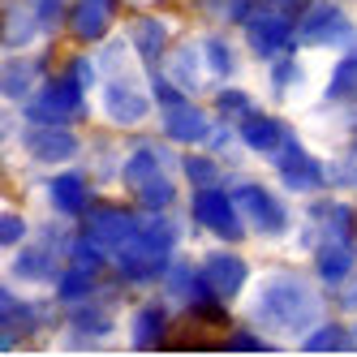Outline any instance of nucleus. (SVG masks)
<instances>
[{"instance_id":"1","label":"nucleus","mask_w":357,"mask_h":357,"mask_svg":"<svg viewBox=\"0 0 357 357\" xmlns=\"http://www.w3.org/2000/svg\"><path fill=\"white\" fill-rule=\"evenodd\" d=\"M310 305H314V297H310V289H305V280L280 275L259 297V319L263 323H280V327H305L310 323Z\"/></svg>"},{"instance_id":"2","label":"nucleus","mask_w":357,"mask_h":357,"mask_svg":"<svg viewBox=\"0 0 357 357\" xmlns=\"http://www.w3.org/2000/svg\"><path fill=\"white\" fill-rule=\"evenodd\" d=\"M168 241H160L155 233H134L130 241H125L121 250H116V271L125 275V280H155V275H164V263H168Z\"/></svg>"},{"instance_id":"3","label":"nucleus","mask_w":357,"mask_h":357,"mask_svg":"<svg viewBox=\"0 0 357 357\" xmlns=\"http://www.w3.org/2000/svg\"><path fill=\"white\" fill-rule=\"evenodd\" d=\"M82 112V78L78 73H65V78H52L43 86V95L26 108L31 121H43V125H61L69 116Z\"/></svg>"},{"instance_id":"4","label":"nucleus","mask_w":357,"mask_h":357,"mask_svg":"<svg viewBox=\"0 0 357 357\" xmlns=\"http://www.w3.org/2000/svg\"><path fill=\"white\" fill-rule=\"evenodd\" d=\"M194 220L202 228H211V233L228 237V241H237L241 237V224H237V211H233V198L220 194L215 185H202L198 198H194Z\"/></svg>"},{"instance_id":"5","label":"nucleus","mask_w":357,"mask_h":357,"mask_svg":"<svg viewBox=\"0 0 357 357\" xmlns=\"http://www.w3.org/2000/svg\"><path fill=\"white\" fill-rule=\"evenodd\" d=\"M237 207L245 211L250 228H259V233H284V224H289L284 207L263 185H237Z\"/></svg>"},{"instance_id":"6","label":"nucleus","mask_w":357,"mask_h":357,"mask_svg":"<svg viewBox=\"0 0 357 357\" xmlns=\"http://www.w3.org/2000/svg\"><path fill=\"white\" fill-rule=\"evenodd\" d=\"M301 39H305V43H340V39H349V22H344V13H340L336 5L314 0V5H305Z\"/></svg>"},{"instance_id":"7","label":"nucleus","mask_w":357,"mask_h":357,"mask_svg":"<svg viewBox=\"0 0 357 357\" xmlns=\"http://www.w3.org/2000/svg\"><path fill=\"white\" fill-rule=\"evenodd\" d=\"M289 13H263V17H250L245 31H250V47L259 56H284L289 52V39H293V26H289Z\"/></svg>"},{"instance_id":"8","label":"nucleus","mask_w":357,"mask_h":357,"mask_svg":"<svg viewBox=\"0 0 357 357\" xmlns=\"http://www.w3.org/2000/svg\"><path fill=\"white\" fill-rule=\"evenodd\" d=\"M275 168H280V176H284L289 190H319V181H323L319 160H310V155H305L297 142H289V138H284V146L275 151Z\"/></svg>"},{"instance_id":"9","label":"nucleus","mask_w":357,"mask_h":357,"mask_svg":"<svg viewBox=\"0 0 357 357\" xmlns=\"http://www.w3.org/2000/svg\"><path fill=\"white\" fill-rule=\"evenodd\" d=\"M164 134L172 142H202V138H211V116L181 99V104H172L164 112Z\"/></svg>"},{"instance_id":"10","label":"nucleus","mask_w":357,"mask_h":357,"mask_svg":"<svg viewBox=\"0 0 357 357\" xmlns=\"http://www.w3.org/2000/svg\"><path fill=\"white\" fill-rule=\"evenodd\" d=\"M86 233L95 241H104L108 250H121L125 241H130L138 228H134V215L130 211H116V207H95L86 215Z\"/></svg>"},{"instance_id":"11","label":"nucleus","mask_w":357,"mask_h":357,"mask_svg":"<svg viewBox=\"0 0 357 357\" xmlns=\"http://www.w3.org/2000/svg\"><path fill=\"white\" fill-rule=\"evenodd\" d=\"M112 13H116V0H78L69 9V31L78 39H99L112 26Z\"/></svg>"},{"instance_id":"12","label":"nucleus","mask_w":357,"mask_h":357,"mask_svg":"<svg viewBox=\"0 0 357 357\" xmlns=\"http://www.w3.org/2000/svg\"><path fill=\"white\" fill-rule=\"evenodd\" d=\"M202 280L211 284V293L215 297H237L241 293V284H245V263L237 259V254H211L207 259V267H202Z\"/></svg>"},{"instance_id":"13","label":"nucleus","mask_w":357,"mask_h":357,"mask_svg":"<svg viewBox=\"0 0 357 357\" xmlns=\"http://www.w3.org/2000/svg\"><path fill=\"white\" fill-rule=\"evenodd\" d=\"M146 104L151 99L142 91H134L130 82H108V91H104V108L116 125H138L146 116Z\"/></svg>"},{"instance_id":"14","label":"nucleus","mask_w":357,"mask_h":357,"mask_svg":"<svg viewBox=\"0 0 357 357\" xmlns=\"http://www.w3.org/2000/svg\"><path fill=\"white\" fill-rule=\"evenodd\" d=\"M26 146H31V155L43 160V164H61V160H73V151H78V142H73V134L65 130H31L26 134Z\"/></svg>"},{"instance_id":"15","label":"nucleus","mask_w":357,"mask_h":357,"mask_svg":"<svg viewBox=\"0 0 357 357\" xmlns=\"http://www.w3.org/2000/svg\"><path fill=\"white\" fill-rule=\"evenodd\" d=\"M0 323H5V340H0V344L13 349V344L35 327V310H31V305H22V301L5 289V293H0Z\"/></svg>"},{"instance_id":"16","label":"nucleus","mask_w":357,"mask_h":357,"mask_svg":"<svg viewBox=\"0 0 357 357\" xmlns=\"http://www.w3.org/2000/svg\"><path fill=\"white\" fill-rule=\"evenodd\" d=\"M280 121H271V116H263V112H241V138L254 146V151H275L280 146Z\"/></svg>"},{"instance_id":"17","label":"nucleus","mask_w":357,"mask_h":357,"mask_svg":"<svg viewBox=\"0 0 357 357\" xmlns=\"http://www.w3.org/2000/svg\"><path fill=\"white\" fill-rule=\"evenodd\" d=\"M319 275L323 280H344L353 271V241H336V237H327L319 245Z\"/></svg>"},{"instance_id":"18","label":"nucleus","mask_w":357,"mask_h":357,"mask_svg":"<svg viewBox=\"0 0 357 357\" xmlns=\"http://www.w3.org/2000/svg\"><path fill=\"white\" fill-rule=\"evenodd\" d=\"M52 202H56V211H65V215H78V211H86V181L78 172H65V176H56L52 185Z\"/></svg>"},{"instance_id":"19","label":"nucleus","mask_w":357,"mask_h":357,"mask_svg":"<svg viewBox=\"0 0 357 357\" xmlns=\"http://www.w3.org/2000/svg\"><path fill=\"white\" fill-rule=\"evenodd\" d=\"M134 47H138V56L151 65V61H160L164 56V47H168V26L160 17H142L138 26H134Z\"/></svg>"},{"instance_id":"20","label":"nucleus","mask_w":357,"mask_h":357,"mask_svg":"<svg viewBox=\"0 0 357 357\" xmlns=\"http://www.w3.org/2000/svg\"><path fill=\"white\" fill-rule=\"evenodd\" d=\"M160 344H168L164 310L160 305H146V310H138V319H134V349H160Z\"/></svg>"},{"instance_id":"21","label":"nucleus","mask_w":357,"mask_h":357,"mask_svg":"<svg viewBox=\"0 0 357 357\" xmlns=\"http://www.w3.org/2000/svg\"><path fill=\"white\" fill-rule=\"evenodd\" d=\"M35 78H39V65H35V61L13 56V61L5 65V82H0V86H5V95H9V99H22V95L35 86Z\"/></svg>"},{"instance_id":"22","label":"nucleus","mask_w":357,"mask_h":357,"mask_svg":"<svg viewBox=\"0 0 357 357\" xmlns=\"http://www.w3.org/2000/svg\"><path fill=\"white\" fill-rule=\"evenodd\" d=\"M155 168H160L155 151H151V146H138L134 155H130V164H125V185H130V190H142L151 176H155Z\"/></svg>"},{"instance_id":"23","label":"nucleus","mask_w":357,"mask_h":357,"mask_svg":"<svg viewBox=\"0 0 357 357\" xmlns=\"http://www.w3.org/2000/svg\"><path fill=\"white\" fill-rule=\"evenodd\" d=\"M336 349H349V331L340 323H323L305 336V353H336Z\"/></svg>"},{"instance_id":"24","label":"nucleus","mask_w":357,"mask_h":357,"mask_svg":"<svg viewBox=\"0 0 357 357\" xmlns=\"http://www.w3.org/2000/svg\"><path fill=\"white\" fill-rule=\"evenodd\" d=\"M73 331H82V336H104V331H112V319H108V310H99V305H78L73 310Z\"/></svg>"},{"instance_id":"25","label":"nucleus","mask_w":357,"mask_h":357,"mask_svg":"<svg viewBox=\"0 0 357 357\" xmlns=\"http://www.w3.org/2000/svg\"><path fill=\"white\" fill-rule=\"evenodd\" d=\"M327 95L331 99H357V56H344L336 65V73L327 82Z\"/></svg>"},{"instance_id":"26","label":"nucleus","mask_w":357,"mask_h":357,"mask_svg":"<svg viewBox=\"0 0 357 357\" xmlns=\"http://www.w3.org/2000/svg\"><path fill=\"white\" fill-rule=\"evenodd\" d=\"M108 259V245L104 241H95L91 233H82L78 241H73V267H86V271H99Z\"/></svg>"},{"instance_id":"27","label":"nucleus","mask_w":357,"mask_h":357,"mask_svg":"<svg viewBox=\"0 0 357 357\" xmlns=\"http://www.w3.org/2000/svg\"><path fill=\"white\" fill-rule=\"evenodd\" d=\"M91 289H95V271H86V267H73V271H65V275H61L56 297H61V301H78V297H86Z\"/></svg>"},{"instance_id":"28","label":"nucleus","mask_w":357,"mask_h":357,"mask_svg":"<svg viewBox=\"0 0 357 357\" xmlns=\"http://www.w3.org/2000/svg\"><path fill=\"white\" fill-rule=\"evenodd\" d=\"M39 13H9L5 17V47H22V43H31L35 31H39Z\"/></svg>"},{"instance_id":"29","label":"nucleus","mask_w":357,"mask_h":357,"mask_svg":"<svg viewBox=\"0 0 357 357\" xmlns=\"http://www.w3.org/2000/svg\"><path fill=\"white\" fill-rule=\"evenodd\" d=\"M138 202H142L146 211H164L168 202H172V181H168V176H160V172H155V176H151V181H146V185L138 190Z\"/></svg>"},{"instance_id":"30","label":"nucleus","mask_w":357,"mask_h":357,"mask_svg":"<svg viewBox=\"0 0 357 357\" xmlns=\"http://www.w3.org/2000/svg\"><path fill=\"white\" fill-rule=\"evenodd\" d=\"M207 13H215L220 22H250L254 0H207Z\"/></svg>"},{"instance_id":"31","label":"nucleus","mask_w":357,"mask_h":357,"mask_svg":"<svg viewBox=\"0 0 357 357\" xmlns=\"http://www.w3.org/2000/svg\"><path fill=\"white\" fill-rule=\"evenodd\" d=\"M13 271H17L22 280H39V275H47V250H26V254H17Z\"/></svg>"},{"instance_id":"32","label":"nucleus","mask_w":357,"mask_h":357,"mask_svg":"<svg viewBox=\"0 0 357 357\" xmlns=\"http://www.w3.org/2000/svg\"><path fill=\"white\" fill-rule=\"evenodd\" d=\"M202 52H207V65L220 73V78H228V73H233V56H228V43H224V39H207V47H202Z\"/></svg>"},{"instance_id":"33","label":"nucleus","mask_w":357,"mask_h":357,"mask_svg":"<svg viewBox=\"0 0 357 357\" xmlns=\"http://www.w3.org/2000/svg\"><path fill=\"white\" fill-rule=\"evenodd\" d=\"M185 176L202 190V185H215V164L211 160H202V155H190L185 160Z\"/></svg>"},{"instance_id":"34","label":"nucleus","mask_w":357,"mask_h":357,"mask_svg":"<svg viewBox=\"0 0 357 357\" xmlns=\"http://www.w3.org/2000/svg\"><path fill=\"white\" fill-rule=\"evenodd\" d=\"M22 237H26V220H22V215H5V220H0V241H5V245H17Z\"/></svg>"},{"instance_id":"35","label":"nucleus","mask_w":357,"mask_h":357,"mask_svg":"<svg viewBox=\"0 0 357 357\" xmlns=\"http://www.w3.org/2000/svg\"><path fill=\"white\" fill-rule=\"evenodd\" d=\"M172 78L185 82V86H194V52H181V56L172 61Z\"/></svg>"},{"instance_id":"36","label":"nucleus","mask_w":357,"mask_h":357,"mask_svg":"<svg viewBox=\"0 0 357 357\" xmlns=\"http://www.w3.org/2000/svg\"><path fill=\"white\" fill-rule=\"evenodd\" d=\"M168 284H172V293H194V284H198V280H194V271L190 267H172V280H168Z\"/></svg>"},{"instance_id":"37","label":"nucleus","mask_w":357,"mask_h":357,"mask_svg":"<svg viewBox=\"0 0 357 357\" xmlns=\"http://www.w3.org/2000/svg\"><path fill=\"white\" fill-rule=\"evenodd\" d=\"M61 9H65V0H35V13H39L43 26H52V22L61 17Z\"/></svg>"},{"instance_id":"38","label":"nucleus","mask_w":357,"mask_h":357,"mask_svg":"<svg viewBox=\"0 0 357 357\" xmlns=\"http://www.w3.org/2000/svg\"><path fill=\"white\" fill-rule=\"evenodd\" d=\"M220 112H250V99L241 91H224L220 95Z\"/></svg>"},{"instance_id":"39","label":"nucleus","mask_w":357,"mask_h":357,"mask_svg":"<svg viewBox=\"0 0 357 357\" xmlns=\"http://www.w3.org/2000/svg\"><path fill=\"white\" fill-rule=\"evenodd\" d=\"M228 349H237V353H245V349H250V353H263L267 344H263L259 336H233V340H228Z\"/></svg>"},{"instance_id":"40","label":"nucleus","mask_w":357,"mask_h":357,"mask_svg":"<svg viewBox=\"0 0 357 357\" xmlns=\"http://www.w3.org/2000/svg\"><path fill=\"white\" fill-rule=\"evenodd\" d=\"M289 78H293V65H289V61L275 65V78H271V82H275V95H284V82H289Z\"/></svg>"},{"instance_id":"41","label":"nucleus","mask_w":357,"mask_h":357,"mask_svg":"<svg viewBox=\"0 0 357 357\" xmlns=\"http://www.w3.org/2000/svg\"><path fill=\"white\" fill-rule=\"evenodd\" d=\"M155 95L164 99V104H168V108H172V104H181V95H176V91H172L168 82H155Z\"/></svg>"},{"instance_id":"42","label":"nucleus","mask_w":357,"mask_h":357,"mask_svg":"<svg viewBox=\"0 0 357 357\" xmlns=\"http://www.w3.org/2000/svg\"><path fill=\"white\" fill-rule=\"evenodd\" d=\"M340 305H344V310H357V275H353V284L340 293Z\"/></svg>"},{"instance_id":"43","label":"nucleus","mask_w":357,"mask_h":357,"mask_svg":"<svg viewBox=\"0 0 357 357\" xmlns=\"http://www.w3.org/2000/svg\"><path fill=\"white\" fill-rule=\"evenodd\" d=\"M349 181L357 185V164H344V168H340V185H349Z\"/></svg>"}]
</instances>
